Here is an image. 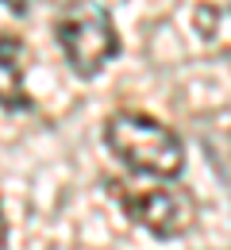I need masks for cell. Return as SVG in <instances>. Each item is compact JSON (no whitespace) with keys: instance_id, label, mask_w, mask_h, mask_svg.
<instances>
[{"instance_id":"5b68a950","label":"cell","mask_w":231,"mask_h":250,"mask_svg":"<svg viewBox=\"0 0 231 250\" xmlns=\"http://www.w3.org/2000/svg\"><path fill=\"white\" fill-rule=\"evenodd\" d=\"M0 4H4V8L12 12V16H27V12H31L39 0H0Z\"/></svg>"},{"instance_id":"3957f363","label":"cell","mask_w":231,"mask_h":250,"mask_svg":"<svg viewBox=\"0 0 231 250\" xmlns=\"http://www.w3.org/2000/svg\"><path fill=\"white\" fill-rule=\"evenodd\" d=\"M112 196L124 208V216H131L154 239H177L197 223V200L185 185H177V177H158V185L147 188L112 185Z\"/></svg>"},{"instance_id":"277c9868","label":"cell","mask_w":231,"mask_h":250,"mask_svg":"<svg viewBox=\"0 0 231 250\" xmlns=\"http://www.w3.org/2000/svg\"><path fill=\"white\" fill-rule=\"evenodd\" d=\"M27 73V42L20 35H4L0 39V108L4 112H27L31 93L23 85Z\"/></svg>"},{"instance_id":"8992f818","label":"cell","mask_w":231,"mask_h":250,"mask_svg":"<svg viewBox=\"0 0 231 250\" xmlns=\"http://www.w3.org/2000/svg\"><path fill=\"white\" fill-rule=\"evenodd\" d=\"M4 243H8V223H4V212H0V250H4Z\"/></svg>"},{"instance_id":"7a4b0ae2","label":"cell","mask_w":231,"mask_h":250,"mask_svg":"<svg viewBox=\"0 0 231 250\" xmlns=\"http://www.w3.org/2000/svg\"><path fill=\"white\" fill-rule=\"evenodd\" d=\"M54 39L66 54V65L77 77H97L104 65L120 54V35L97 0H69L54 20Z\"/></svg>"},{"instance_id":"6da1fadb","label":"cell","mask_w":231,"mask_h":250,"mask_svg":"<svg viewBox=\"0 0 231 250\" xmlns=\"http://www.w3.org/2000/svg\"><path fill=\"white\" fill-rule=\"evenodd\" d=\"M104 143L112 158L143 177H177L185 169V143L173 127L147 112H112L104 124Z\"/></svg>"}]
</instances>
